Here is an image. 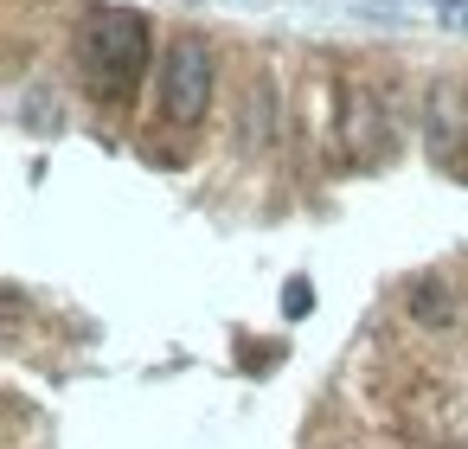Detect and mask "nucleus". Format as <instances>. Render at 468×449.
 Wrapping results in <instances>:
<instances>
[{
  "label": "nucleus",
  "mask_w": 468,
  "mask_h": 449,
  "mask_svg": "<svg viewBox=\"0 0 468 449\" xmlns=\"http://www.w3.org/2000/svg\"><path fill=\"white\" fill-rule=\"evenodd\" d=\"M308 308H314V283L308 276H289L282 283V321H302Z\"/></svg>",
  "instance_id": "8"
},
{
  "label": "nucleus",
  "mask_w": 468,
  "mask_h": 449,
  "mask_svg": "<svg viewBox=\"0 0 468 449\" xmlns=\"http://www.w3.org/2000/svg\"><path fill=\"white\" fill-rule=\"evenodd\" d=\"M436 7H442V20H449V27H462V33H468V0H436Z\"/></svg>",
  "instance_id": "9"
},
{
  "label": "nucleus",
  "mask_w": 468,
  "mask_h": 449,
  "mask_svg": "<svg viewBox=\"0 0 468 449\" xmlns=\"http://www.w3.org/2000/svg\"><path fill=\"white\" fill-rule=\"evenodd\" d=\"M346 142H353L359 161H385L391 155V123H385L372 91H346Z\"/></svg>",
  "instance_id": "3"
},
{
  "label": "nucleus",
  "mask_w": 468,
  "mask_h": 449,
  "mask_svg": "<svg viewBox=\"0 0 468 449\" xmlns=\"http://www.w3.org/2000/svg\"><path fill=\"white\" fill-rule=\"evenodd\" d=\"M161 103L174 123H199L212 103V46L199 33H174L167 65H161Z\"/></svg>",
  "instance_id": "2"
},
{
  "label": "nucleus",
  "mask_w": 468,
  "mask_h": 449,
  "mask_svg": "<svg viewBox=\"0 0 468 449\" xmlns=\"http://www.w3.org/2000/svg\"><path fill=\"white\" fill-rule=\"evenodd\" d=\"M430 155L436 161H455V129H462V91H455V78H436L430 84Z\"/></svg>",
  "instance_id": "6"
},
{
  "label": "nucleus",
  "mask_w": 468,
  "mask_h": 449,
  "mask_svg": "<svg viewBox=\"0 0 468 449\" xmlns=\"http://www.w3.org/2000/svg\"><path fill=\"white\" fill-rule=\"evenodd\" d=\"M142 65H148V20L135 7H97L78 27V71L97 103L122 110L142 84Z\"/></svg>",
  "instance_id": "1"
},
{
  "label": "nucleus",
  "mask_w": 468,
  "mask_h": 449,
  "mask_svg": "<svg viewBox=\"0 0 468 449\" xmlns=\"http://www.w3.org/2000/svg\"><path fill=\"white\" fill-rule=\"evenodd\" d=\"M20 123H27V135H58V97H52L46 84H27V97H20Z\"/></svg>",
  "instance_id": "7"
},
{
  "label": "nucleus",
  "mask_w": 468,
  "mask_h": 449,
  "mask_svg": "<svg viewBox=\"0 0 468 449\" xmlns=\"http://www.w3.org/2000/svg\"><path fill=\"white\" fill-rule=\"evenodd\" d=\"M270 142H276V84L270 78H250L244 110H238V148L244 155H263Z\"/></svg>",
  "instance_id": "4"
},
{
  "label": "nucleus",
  "mask_w": 468,
  "mask_h": 449,
  "mask_svg": "<svg viewBox=\"0 0 468 449\" xmlns=\"http://www.w3.org/2000/svg\"><path fill=\"white\" fill-rule=\"evenodd\" d=\"M404 308H410V321H423V327H455V289L436 276V270H417L410 283H404Z\"/></svg>",
  "instance_id": "5"
}]
</instances>
